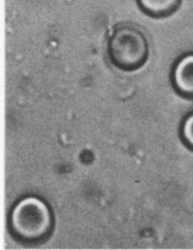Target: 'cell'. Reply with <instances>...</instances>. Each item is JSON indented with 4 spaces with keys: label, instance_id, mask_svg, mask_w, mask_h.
I'll return each mask as SVG.
<instances>
[{
    "label": "cell",
    "instance_id": "3957f363",
    "mask_svg": "<svg viewBox=\"0 0 193 250\" xmlns=\"http://www.w3.org/2000/svg\"><path fill=\"white\" fill-rule=\"evenodd\" d=\"M173 84L180 95L193 98V54L183 56L175 63Z\"/></svg>",
    "mask_w": 193,
    "mask_h": 250
},
{
    "label": "cell",
    "instance_id": "6da1fadb",
    "mask_svg": "<svg viewBox=\"0 0 193 250\" xmlns=\"http://www.w3.org/2000/svg\"><path fill=\"white\" fill-rule=\"evenodd\" d=\"M8 226L11 233L19 241H42L53 229V213L42 198L28 195L14 205L9 215Z\"/></svg>",
    "mask_w": 193,
    "mask_h": 250
},
{
    "label": "cell",
    "instance_id": "7a4b0ae2",
    "mask_svg": "<svg viewBox=\"0 0 193 250\" xmlns=\"http://www.w3.org/2000/svg\"><path fill=\"white\" fill-rule=\"evenodd\" d=\"M108 55L111 62L120 69H137L144 64L148 57L146 37L133 24H119L109 39Z\"/></svg>",
    "mask_w": 193,
    "mask_h": 250
},
{
    "label": "cell",
    "instance_id": "277c9868",
    "mask_svg": "<svg viewBox=\"0 0 193 250\" xmlns=\"http://www.w3.org/2000/svg\"><path fill=\"white\" fill-rule=\"evenodd\" d=\"M140 9L152 16L163 17L171 14L179 4L180 0H136Z\"/></svg>",
    "mask_w": 193,
    "mask_h": 250
},
{
    "label": "cell",
    "instance_id": "5b68a950",
    "mask_svg": "<svg viewBox=\"0 0 193 250\" xmlns=\"http://www.w3.org/2000/svg\"><path fill=\"white\" fill-rule=\"evenodd\" d=\"M181 137L185 145L193 149V113L183 120L181 125Z\"/></svg>",
    "mask_w": 193,
    "mask_h": 250
}]
</instances>
